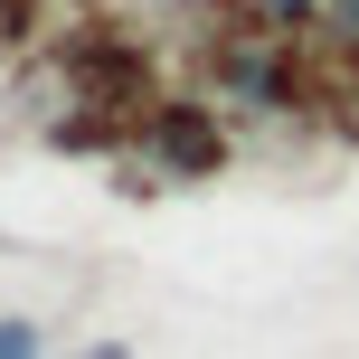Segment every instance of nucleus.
Returning a JSON list of instances; mask_svg holds the SVG:
<instances>
[{"mask_svg":"<svg viewBox=\"0 0 359 359\" xmlns=\"http://www.w3.org/2000/svg\"><path fill=\"white\" fill-rule=\"evenodd\" d=\"M151 151L180 161V170H217V133L198 123L189 104H161V114H151Z\"/></svg>","mask_w":359,"mask_h":359,"instance_id":"obj_3","label":"nucleus"},{"mask_svg":"<svg viewBox=\"0 0 359 359\" xmlns=\"http://www.w3.org/2000/svg\"><path fill=\"white\" fill-rule=\"evenodd\" d=\"M246 10L265 19V29H284V38H293V29H312V19H322V0H246Z\"/></svg>","mask_w":359,"mask_h":359,"instance_id":"obj_4","label":"nucleus"},{"mask_svg":"<svg viewBox=\"0 0 359 359\" xmlns=\"http://www.w3.org/2000/svg\"><path fill=\"white\" fill-rule=\"evenodd\" d=\"M350 76H359V48H350Z\"/></svg>","mask_w":359,"mask_h":359,"instance_id":"obj_7","label":"nucleus"},{"mask_svg":"<svg viewBox=\"0 0 359 359\" xmlns=\"http://www.w3.org/2000/svg\"><path fill=\"white\" fill-rule=\"evenodd\" d=\"M208 67H217V86H227L236 104H265V114H303L312 95H322V86H312V67L293 57V38L265 29V19H255V29H236V38H217Z\"/></svg>","mask_w":359,"mask_h":359,"instance_id":"obj_1","label":"nucleus"},{"mask_svg":"<svg viewBox=\"0 0 359 359\" xmlns=\"http://www.w3.org/2000/svg\"><path fill=\"white\" fill-rule=\"evenodd\" d=\"M76 86H86V104H151L142 57H133L123 38H86V48H76Z\"/></svg>","mask_w":359,"mask_h":359,"instance_id":"obj_2","label":"nucleus"},{"mask_svg":"<svg viewBox=\"0 0 359 359\" xmlns=\"http://www.w3.org/2000/svg\"><path fill=\"white\" fill-rule=\"evenodd\" d=\"M0 359H38V331L29 322H0Z\"/></svg>","mask_w":359,"mask_h":359,"instance_id":"obj_6","label":"nucleus"},{"mask_svg":"<svg viewBox=\"0 0 359 359\" xmlns=\"http://www.w3.org/2000/svg\"><path fill=\"white\" fill-rule=\"evenodd\" d=\"M322 19H331V38H341V48H359V0H322Z\"/></svg>","mask_w":359,"mask_h":359,"instance_id":"obj_5","label":"nucleus"}]
</instances>
